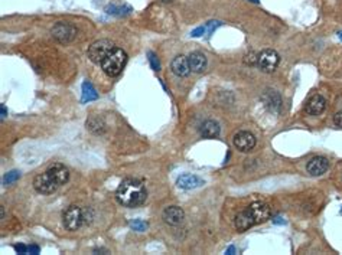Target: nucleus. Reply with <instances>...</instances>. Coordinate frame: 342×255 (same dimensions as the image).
Returning a JSON list of instances; mask_svg holds the SVG:
<instances>
[{
  "instance_id": "obj_5",
  "label": "nucleus",
  "mask_w": 342,
  "mask_h": 255,
  "mask_svg": "<svg viewBox=\"0 0 342 255\" xmlns=\"http://www.w3.org/2000/svg\"><path fill=\"white\" fill-rule=\"evenodd\" d=\"M116 46L111 41L108 39H100V41H95L92 45L88 48V58L91 62L94 64H98L101 65V62L110 55V52L114 49Z\"/></svg>"
},
{
  "instance_id": "obj_21",
  "label": "nucleus",
  "mask_w": 342,
  "mask_h": 255,
  "mask_svg": "<svg viewBox=\"0 0 342 255\" xmlns=\"http://www.w3.org/2000/svg\"><path fill=\"white\" fill-rule=\"evenodd\" d=\"M132 9L129 6H116V4H111L108 7H105V12L108 15H116V16H123L127 15Z\"/></svg>"
},
{
  "instance_id": "obj_25",
  "label": "nucleus",
  "mask_w": 342,
  "mask_h": 255,
  "mask_svg": "<svg viewBox=\"0 0 342 255\" xmlns=\"http://www.w3.org/2000/svg\"><path fill=\"white\" fill-rule=\"evenodd\" d=\"M257 61H258V55H256V52H250V54H247V55L244 57V62H246L247 65H256Z\"/></svg>"
},
{
  "instance_id": "obj_16",
  "label": "nucleus",
  "mask_w": 342,
  "mask_h": 255,
  "mask_svg": "<svg viewBox=\"0 0 342 255\" xmlns=\"http://www.w3.org/2000/svg\"><path fill=\"white\" fill-rule=\"evenodd\" d=\"M176 185H178L180 189L189 191V189H196V188L202 186L204 180L201 179V178H198V176H195V175H182V176H179L178 179H176Z\"/></svg>"
},
{
  "instance_id": "obj_30",
  "label": "nucleus",
  "mask_w": 342,
  "mask_h": 255,
  "mask_svg": "<svg viewBox=\"0 0 342 255\" xmlns=\"http://www.w3.org/2000/svg\"><path fill=\"white\" fill-rule=\"evenodd\" d=\"M28 253L29 254H39V247H36V245H29L28 247Z\"/></svg>"
},
{
  "instance_id": "obj_15",
  "label": "nucleus",
  "mask_w": 342,
  "mask_h": 255,
  "mask_svg": "<svg viewBox=\"0 0 342 255\" xmlns=\"http://www.w3.org/2000/svg\"><path fill=\"white\" fill-rule=\"evenodd\" d=\"M172 72L178 76H186L191 72V66H189V60L185 55H178L175 60L172 61Z\"/></svg>"
},
{
  "instance_id": "obj_4",
  "label": "nucleus",
  "mask_w": 342,
  "mask_h": 255,
  "mask_svg": "<svg viewBox=\"0 0 342 255\" xmlns=\"http://www.w3.org/2000/svg\"><path fill=\"white\" fill-rule=\"evenodd\" d=\"M62 222L68 231H78L86 225V212L77 205H70L62 213Z\"/></svg>"
},
{
  "instance_id": "obj_1",
  "label": "nucleus",
  "mask_w": 342,
  "mask_h": 255,
  "mask_svg": "<svg viewBox=\"0 0 342 255\" xmlns=\"http://www.w3.org/2000/svg\"><path fill=\"white\" fill-rule=\"evenodd\" d=\"M148 192L145 185L137 179H124L116 191V199L126 208H136L145 203Z\"/></svg>"
},
{
  "instance_id": "obj_20",
  "label": "nucleus",
  "mask_w": 342,
  "mask_h": 255,
  "mask_svg": "<svg viewBox=\"0 0 342 255\" xmlns=\"http://www.w3.org/2000/svg\"><path fill=\"white\" fill-rule=\"evenodd\" d=\"M97 98H98V94H97L95 88L92 87V84L88 81L83 82V98H81L83 103H89V101H94Z\"/></svg>"
},
{
  "instance_id": "obj_33",
  "label": "nucleus",
  "mask_w": 342,
  "mask_h": 255,
  "mask_svg": "<svg viewBox=\"0 0 342 255\" xmlns=\"http://www.w3.org/2000/svg\"><path fill=\"white\" fill-rule=\"evenodd\" d=\"M273 222L274 224H284V221H282V218H276V219H273Z\"/></svg>"
},
{
  "instance_id": "obj_10",
  "label": "nucleus",
  "mask_w": 342,
  "mask_h": 255,
  "mask_svg": "<svg viewBox=\"0 0 342 255\" xmlns=\"http://www.w3.org/2000/svg\"><path fill=\"white\" fill-rule=\"evenodd\" d=\"M162 218H164L165 224L171 226H178L185 219V212L179 206H169V208H166L164 210Z\"/></svg>"
},
{
  "instance_id": "obj_3",
  "label": "nucleus",
  "mask_w": 342,
  "mask_h": 255,
  "mask_svg": "<svg viewBox=\"0 0 342 255\" xmlns=\"http://www.w3.org/2000/svg\"><path fill=\"white\" fill-rule=\"evenodd\" d=\"M126 62H127V54L123 49H120V48H114L110 52V55L101 62V69L108 76L114 78V76L121 74Z\"/></svg>"
},
{
  "instance_id": "obj_37",
  "label": "nucleus",
  "mask_w": 342,
  "mask_h": 255,
  "mask_svg": "<svg viewBox=\"0 0 342 255\" xmlns=\"http://www.w3.org/2000/svg\"><path fill=\"white\" fill-rule=\"evenodd\" d=\"M341 212H342V210H341Z\"/></svg>"
},
{
  "instance_id": "obj_11",
  "label": "nucleus",
  "mask_w": 342,
  "mask_h": 255,
  "mask_svg": "<svg viewBox=\"0 0 342 255\" xmlns=\"http://www.w3.org/2000/svg\"><path fill=\"white\" fill-rule=\"evenodd\" d=\"M261 101H263L264 107L267 108L270 113H273V114L279 113L280 108H282V98H280V95H279L277 91L267 90L261 95Z\"/></svg>"
},
{
  "instance_id": "obj_24",
  "label": "nucleus",
  "mask_w": 342,
  "mask_h": 255,
  "mask_svg": "<svg viewBox=\"0 0 342 255\" xmlns=\"http://www.w3.org/2000/svg\"><path fill=\"white\" fill-rule=\"evenodd\" d=\"M148 57H149V62L152 69H153V71H159V69H161V62L158 60V57H156L153 52H148Z\"/></svg>"
},
{
  "instance_id": "obj_26",
  "label": "nucleus",
  "mask_w": 342,
  "mask_h": 255,
  "mask_svg": "<svg viewBox=\"0 0 342 255\" xmlns=\"http://www.w3.org/2000/svg\"><path fill=\"white\" fill-rule=\"evenodd\" d=\"M221 25H223L221 22H218V20L214 22V20H212V22H208V23L205 25V28H207V32H208V33H212L214 30L217 29L218 26H221Z\"/></svg>"
},
{
  "instance_id": "obj_36",
  "label": "nucleus",
  "mask_w": 342,
  "mask_h": 255,
  "mask_svg": "<svg viewBox=\"0 0 342 255\" xmlns=\"http://www.w3.org/2000/svg\"><path fill=\"white\" fill-rule=\"evenodd\" d=\"M250 1H253V3H258V0H250Z\"/></svg>"
},
{
  "instance_id": "obj_14",
  "label": "nucleus",
  "mask_w": 342,
  "mask_h": 255,
  "mask_svg": "<svg viewBox=\"0 0 342 255\" xmlns=\"http://www.w3.org/2000/svg\"><path fill=\"white\" fill-rule=\"evenodd\" d=\"M46 172L54 178V180L58 183L60 188L62 185H65V183L68 182V179H70V172H68V169L64 165H61V163L52 165Z\"/></svg>"
},
{
  "instance_id": "obj_22",
  "label": "nucleus",
  "mask_w": 342,
  "mask_h": 255,
  "mask_svg": "<svg viewBox=\"0 0 342 255\" xmlns=\"http://www.w3.org/2000/svg\"><path fill=\"white\" fill-rule=\"evenodd\" d=\"M130 228L137 231V232H145L148 229V222H145L142 219H134L130 222Z\"/></svg>"
},
{
  "instance_id": "obj_31",
  "label": "nucleus",
  "mask_w": 342,
  "mask_h": 255,
  "mask_svg": "<svg viewBox=\"0 0 342 255\" xmlns=\"http://www.w3.org/2000/svg\"><path fill=\"white\" fill-rule=\"evenodd\" d=\"M236 253H237V251H236V247H234V245H231V247H228V248L225 250V254L228 255H234Z\"/></svg>"
},
{
  "instance_id": "obj_2",
  "label": "nucleus",
  "mask_w": 342,
  "mask_h": 255,
  "mask_svg": "<svg viewBox=\"0 0 342 255\" xmlns=\"http://www.w3.org/2000/svg\"><path fill=\"white\" fill-rule=\"evenodd\" d=\"M270 206L264 202H254L244 210L238 212L234 219V226L238 232H244L252 226L266 222L270 218Z\"/></svg>"
},
{
  "instance_id": "obj_7",
  "label": "nucleus",
  "mask_w": 342,
  "mask_h": 255,
  "mask_svg": "<svg viewBox=\"0 0 342 255\" xmlns=\"http://www.w3.org/2000/svg\"><path fill=\"white\" fill-rule=\"evenodd\" d=\"M280 62V57L276 51L273 49H266L261 54H258V61L257 65L261 71L264 72H273Z\"/></svg>"
},
{
  "instance_id": "obj_6",
  "label": "nucleus",
  "mask_w": 342,
  "mask_h": 255,
  "mask_svg": "<svg viewBox=\"0 0 342 255\" xmlns=\"http://www.w3.org/2000/svg\"><path fill=\"white\" fill-rule=\"evenodd\" d=\"M33 188H35V191L38 193L49 195V193H54L60 186H58V183L54 180V178L48 172H45L42 175L35 176V179H33Z\"/></svg>"
},
{
  "instance_id": "obj_34",
  "label": "nucleus",
  "mask_w": 342,
  "mask_h": 255,
  "mask_svg": "<svg viewBox=\"0 0 342 255\" xmlns=\"http://www.w3.org/2000/svg\"><path fill=\"white\" fill-rule=\"evenodd\" d=\"M338 35H340V39H341V41H342V30H341V32H340V33H338Z\"/></svg>"
},
{
  "instance_id": "obj_17",
  "label": "nucleus",
  "mask_w": 342,
  "mask_h": 255,
  "mask_svg": "<svg viewBox=\"0 0 342 255\" xmlns=\"http://www.w3.org/2000/svg\"><path fill=\"white\" fill-rule=\"evenodd\" d=\"M199 131H201V135L204 138H217L221 133V127L217 121L207 120L202 123Z\"/></svg>"
},
{
  "instance_id": "obj_19",
  "label": "nucleus",
  "mask_w": 342,
  "mask_h": 255,
  "mask_svg": "<svg viewBox=\"0 0 342 255\" xmlns=\"http://www.w3.org/2000/svg\"><path fill=\"white\" fill-rule=\"evenodd\" d=\"M87 130H89L94 134H103L105 130V124L100 117H91L87 120Z\"/></svg>"
},
{
  "instance_id": "obj_23",
  "label": "nucleus",
  "mask_w": 342,
  "mask_h": 255,
  "mask_svg": "<svg viewBox=\"0 0 342 255\" xmlns=\"http://www.w3.org/2000/svg\"><path fill=\"white\" fill-rule=\"evenodd\" d=\"M19 178H20V173H19L17 170H12V172H9V173L4 175V178H3V185H10V183L16 182Z\"/></svg>"
},
{
  "instance_id": "obj_27",
  "label": "nucleus",
  "mask_w": 342,
  "mask_h": 255,
  "mask_svg": "<svg viewBox=\"0 0 342 255\" xmlns=\"http://www.w3.org/2000/svg\"><path fill=\"white\" fill-rule=\"evenodd\" d=\"M205 32H207V28H205V26H199V28H196V29H193L192 32H191V36L198 38V36H202Z\"/></svg>"
},
{
  "instance_id": "obj_35",
  "label": "nucleus",
  "mask_w": 342,
  "mask_h": 255,
  "mask_svg": "<svg viewBox=\"0 0 342 255\" xmlns=\"http://www.w3.org/2000/svg\"><path fill=\"white\" fill-rule=\"evenodd\" d=\"M162 1H165V3H169V1H172V0H162Z\"/></svg>"
},
{
  "instance_id": "obj_8",
  "label": "nucleus",
  "mask_w": 342,
  "mask_h": 255,
  "mask_svg": "<svg viewBox=\"0 0 342 255\" xmlns=\"http://www.w3.org/2000/svg\"><path fill=\"white\" fill-rule=\"evenodd\" d=\"M51 33H52V36H54L57 41H60L61 44H68V42L74 41L75 38H77V29H75L73 25L64 23V22L57 23V25L52 28Z\"/></svg>"
},
{
  "instance_id": "obj_13",
  "label": "nucleus",
  "mask_w": 342,
  "mask_h": 255,
  "mask_svg": "<svg viewBox=\"0 0 342 255\" xmlns=\"http://www.w3.org/2000/svg\"><path fill=\"white\" fill-rule=\"evenodd\" d=\"M325 108H327V100L319 94L312 95L305 105V110L309 116H319L325 111Z\"/></svg>"
},
{
  "instance_id": "obj_29",
  "label": "nucleus",
  "mask_w": 342,
  "mask_h": 255,
  "mask_svg": "<svg viewBox=\"0 0 342 255\" xmlns=\"http://www.w3.org/2000/svg\"><path fill=\"white\" fill-rule=\"evenodd\" d=\"M334 123H335L338 127H341L342 128V110L341 111H338V113L334 116Z\"/></svg>"
},
{
  "instance_id": "obj_28",
  "label": "nucleus",
  "mask_w": 342,
  "mask_h": 255,
  "mask_svg": "<svg viewBox=\"0 0 342 255\" xmlns=\"http://www.w3.org/2000/svg\"><path fill=\"white\" fill-rule=\"evenodd\" d=\"M15 251L17 254H28V247L23 244H17V245H15Z\"/></svg>"
},
{
  "instance_id": "obj_12",
  "label": "nucleus",
  "mask_w": 342,
  "mask_h": 255,
  "mask_svg": "<svg viewBox=\"0 0 342 255\" xmlns=\"http://www.w3.org/2000/svg\"><path fill=\"white\" fill-rule=\"evenodd\" d=\"M329 167V162L324 156H316L308 162L306 170L311 176H322Z\"/></svg>"
},
{
  "instance_id": "obj_32",
  "label": "nucleus",
  "mask_w": 342,
  "mask_h": 255,
  "mask_svg": "<svg viewBox=\"0 0 342 255\" xmlns=\"http://www.w3.org/2000/svg\"><path fill=\"white\" fill-rule=\"evenodd\" d=\"M0 110H1V120H4V119H6V114H7V113H6V107L1 104Z\"/></svg>"
},
{
  "instance_id": "obj_9",
  "label": "nucleus",
  "mask_w": 342,
  "mask_h": 255,
  "mask_svg": "<svg viewBox=\"0 0 342 255\" xmlns=\"http://www.w3.org/2000/svg\"><path fill=\"white\" fill-rule=\"evenodd\" d=\"M233 143H234L236 149L243 151V153H247V151L254 149L256 137L250 131H238L237 134L234 135V138H233Z\"/></svg>"
},
{
  "instance_id": "obj_18",
  "label": "nucleus",
  "mask_w": 342,
  "mask_h": 255,
  "mask_svg": "<svg viewBox=\"0 0 342 255\" xmlns=\"http://www.w3.org/2000/svg\"><path fill=\"white\" fill-rule=\"evenodd\" d=\"M189 66H191V71L193 72H202L205 68H207V58L202 52H192L189 57Z\"/></svg>"
}]
</instances>
